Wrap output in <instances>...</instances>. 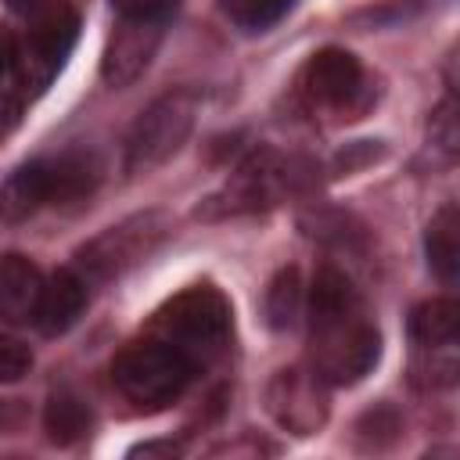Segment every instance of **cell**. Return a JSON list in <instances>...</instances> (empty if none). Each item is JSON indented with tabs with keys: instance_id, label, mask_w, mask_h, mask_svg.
Masks as SVG:
<instances>
[{
	"instance_id": "1",
	"label": "cell",
	"mask_w": 460,
	"mask_h": 460,
	"mask_svg": "<svg viewBox=\"0 0 460 460\" xmlns=\"http://www.w3.org/2000/svg\"><path fill=\"white\" fill-rule=\"evenodd\" d=\"M309 341L313 374L331 385L359 381L381 352L377 327L367 320L363 302L345 273L320 270L309 291Z\"/></svg>"
},
{
	"instance_id": "2",
	"label": "cell",
	"mask_w": 460,
	"mask_h": 460,
	"mask_svg": "<svg viewBox=\"0 0 460 460\" xmlns=\"http://www.w3.org/2000/svg\"><path fill=\"white\" fill-rule=\"evenodd\" d=\"M101 180V165L83 151H65L54 158H32L18 165L0 187V219L22 223L43 205H68L86 198Z\"/></svg>"
},
{
	"instance_id": "3",
	"label": "cell",
	"mask_w": 460,
	"mask_h": 460,
	"mask_svg": "<svg viewBox=\"0 0 460 460\" xmlns=\"http://www.w3.org/2000/svg\"><path fill=\"white\" fill-rule=\"evenodd\" d=\"M194 377V359L187 352H180L176 345H169L165 338L155 341H133L126 345L115 363H111V381L115 388L147 410L169 406L172 399L183 395V388Z\"/></svg>"
},
{
	"instance_id": "4",
	"label": "cell",
	"mask_w": 460,
	"mask_h": 460,
	"mask_svg": "<svg viewBox=\"0 0 460 460\" xmlns=\"http://www.w3.org/2000/svg\"><path fill=\"white\" fill-rule=\"evenodd\" d=\"M158 334L176 345L180 352H187L198 367V359L216 356L226 345L230 334V305L216 288H187L183 295H176L155 320Z\"/></svg>"
},
{
	"instance_id": "5",
	"label": "cell",
	"mask_w": 460,
	"mask_h": 460,
	"mask_svg": "<svg viewBox=\"0 0 460 460\" xmlns=\"http://www.w3.org/2000/svg\"><path fill=\"white\" fill-rule=\"evenodd\" d=\"M194 111H198V101L190 90H172L158 97L147 111H140V119L126 137V172L140 176L169 162L190 137Z\"/></svg>"
},
{
	"instance_id": "6",
	"label": "cell",
	"mask_w": 460,
	"mask_h": 460,
	"mask_svg": "<svg viewBox=\"0 0 460 460\" xmlns=\"http://www.w3.org/2000/svg\"><path fill=\"white\" fill-rule=\"evenodd\" d=\"M79 36V14L68 4H50L36 18H29V32L18 47V86L25 93H43L61 72Z\"/></svg>"
},
{
	"instance_id": "7",
	"label": "cell",
	"mask_w": 460,
	"mask_h": 460,
	"mask_svg": "<svg viewBox=\"0 0 460 460\" xmlns=\"http://www.w3.org/2000/svg\"><path fill=\"white\" fill-rule=\"evenodd\" d=\"M158 234H162V226H155V216L126 219V223L111 226L108 234H101L90 248H83V266L93 277H119L126 266L140 262L155 248Z\"/></svg>"
},
{
	"instance_id": "8",
	"label": "cell",
	"mask_w": 460,
	"mask_h": 460,
	"mask_svg": "<svg viewBox=\"0 0 460 460\" xmlns=\"http://www.w3.org/2000/svg\"><path fill=\"white\" fill-rule=\"evenodd\" d=\"M302 90L313 104L323 108H345L356 101V93L363 90V68L349 50L327 47L320 54H313L302 68Z\"/></svg>"
},
{
	"instance_id": "9",
	"label": "cell",
	"mask_w": 460,
	"mask_h": 460,
	"mask_svg": "<svg viewBox=\"0 0 460 460\" xmlns=\"http://www.w3.org/2000/svg\"><path fill=\"white\" fill-rule=\"evenodd\" d=\"M270 410L277 413L280 424L295 428L298 435H309L327 417V402L320 395V377L305 374V370H280L270 388Z\"/></svg>"
},
{
	"instance_id": "10",
	"label": "cell",
	"mask_w": 460,
	"mask_h": 460,
	"mask_svg": "<svg viewBox=\"0 0 460 460\" xmlns=\"http://www.w3.org/2000/svg\"><path fill=\"white\" fill-rule=\"evenodd\" d=\"M158 36H162V25H151V22H126V18H122V25L115 29V36L108 40V50H104V61H101L104 79H108L111 86L133 83V79L147 68L151 54H155V47H158Z\"/></svg>"
},
{
	"instance_id": "11",
	"label": "cell",
	"mask_w": 460,
	"mask_h": 460,
	"mask_svg": "<svg viewBox=\"0 0 460 460\" xmlns=\"http://www.w3.org/2000/svg\"><path fill=\"white\" fill-rule=\"evenodd\" d=\"M43 295V273L25 255L0 259V320L4 323H29L36 320Z\"/></svg>"
},
{
	"instance_id": "12",
	"label": "cell",
	"mask_w": 460,
	"mask_h": 460,
	"mask_svg": "<svg viewBox=\"0 0 460 460\" xmlns=\"http://www.w3.org/2000/svg\"><path fill=\"white\" fill-rule=\"evenodd\" d=\"M86 309V280L75 270H58L50 280H43L40 309H36V327L43 334H65Z\"/></svg>"
},
{
	"instance_id": "13",
	"label": "cell",
	"mask_w": 460,
	"mask_h": 460,
	"mask_svg": "<svg viewBox=\"0 0 460 460\" xmlns=\"http://www.w3.org/2000/svg\"><path fill=\"white\" fill-rule=\"evenodd\" d=\"M424 252H428L435 277L442 284H456V277H460V212L453 201H446L431 216L428 234H424Z\"/></svg>"
},
{
	"instance_id": "14",
	"label": "cell",
	"mask_w": 460,
	"mask_h": 460,
	"mask_svg": "<svg viewBox=\"0 0 460 460\" xmlns=\"http://www.w3.org/2000/svg\"><path fill=\"white\" fill-rule=\"evenodd\" d=\"M456 331H460V305L453 298H431V302H420L410 313V334L424 349L453 345Z\"/></svg>"
},
{
	"instance_id": "15",
	"label": "cell",
	"mask_w": 460,
	"mask_h": 460,
	"mask_svg": "<svg viewBox=\"0 0 460 460\" xmlns=\"http://www.w3.org/2000/svg\"><path fill=\"white\" fill-rule=\"evenodd\" d=\"M43 424H47V431H50L54 442L68 446V442H79V438L90 431V410H86V402H83L79 395L58 392V395H50V402H47Z\"/></svg>"
},
{
	"instance_id": "16",
	"label": "cell",
	"mask_w": 460,
	"mask_h": 460,
	"mask_svg": "<svg viewBox=\"0 0 460 460\" xmlns=\"http://www.w3.org/2000/svg\"><path fill=\"white\" fill-rule=\"evenodd\" d=\"M291 4L295 0H219V11L248 32H262V29L277 25L291 11Z\"/></svg>"
},
{
	"instance_id": "17",
	"label": "cell",
	"mask_w": 460,
	"mask_h": 460,
	"mask_svg": "<svg viewBox=\"0 0 460 460\" xmlns=\"http://www.w3.org/2000/svg\"><path fill=\"white\" fill-rule=\"evenodd\" d=\"M298 298H302V291H298V270H280L273 277L270 291H266V316H270V323L277 331H284V327L295 323Z\"/></svg>"
},
{
	"instance_id": "18",
	"label": "cell",
	"mask_w": 460,
	"mask_h": 460,
	"mask_svg": "<svg viewBox=\"0 0 460 460\" xmlns=\"http://www.w3.org/2000/svg\"><path fill=\"white\" fill-rule=\"evenodd\" d=\"M176 4L180 0H111L119 18H126V22H151V25H162L176 11Z\"/></svg>"
},
{
	"instance_id": "19",
	"label": "cell",
	"mask_w": 460,
	"mask_h": 460,
	"mask_svg": "<svg viewBox=\"0 0 460 460\" xmlns=\"http://www.w3.org/2000/svg\"><path fill=\"white\" fill-rule=\"evenodd\" d=\"M32 367V352L25 341H18L14 334L0 331V381H18L25 377Z\"/></svg>"
},
{
	"instance_id": "20",
	"label": "cell",
	"mask_w": 460,
	"mask_h": 460,
	"mask_svg": "<svg viewBox=\"0 0 460 460\" xmlns=\"http://www.w3.org/2000/svg\"><path fill=\"white\" fill-rule=\"evenodd\" d=\"M18 86V43L7 25H0V90Z\"/></svg>"
},
{
	"instance_id": "21",
	"label": "cell",
	"mask_w": 460,
	"mask_h": 460,
	"mask_svg": "<svg viewBox=\"0 0 460 460\" xmlns=\"http://www.w3.org/2000/svg\"><path fill=\"white\" fill-rule=\"evenodd\" d=\"M456 104L453 101H446L435 115H431V122H435V137H438V144L446 147V151H453L456 147Z\"/></svg>"
},
{
	"instance_id": "22",
	"label": "cell",
	"mask_w": 460,
	"mask_h": 460,
	"mask_svg": "<svg viewBox=\"0 0 460 460\" xmlns=\"http://www.w3.org/2000/svg\"><path fill=\"white\" fill-rule=\"evenodd\" d=\"M18 115H22V93L14 86L0 90V137H7L18 126Z\"/></svg>"
},
{
	"instance_id": "23",
	"label": "cell",
	"mask_w": 460,
	"mask_h": 460,
	"mask_svg": "<svg viewBox=\"0 0 460 460\" xmlns=\"http://www.w3.org/2000/svg\"><path fill=\"white\" fill-rule=\"evenodd\" d=\"M4 4H7L14 14H22V18H36V14L47 11L54 0H4Z\"/></svg>"
}]
</instances>
